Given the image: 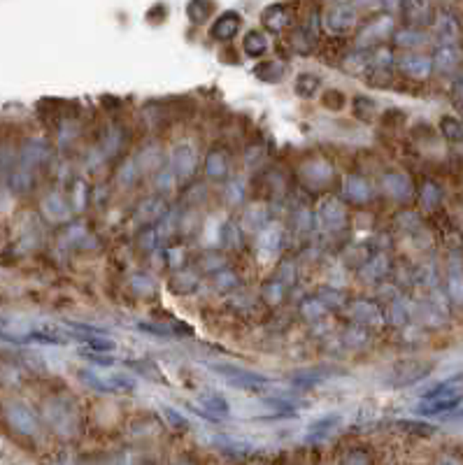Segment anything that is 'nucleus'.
Instances as JSON below:
<instances>
[{"mask_svg": "<svg viewBox=\"0 0 463 465\" xmlns=\"http://www.w3.org/2000/svg\"><path fill=\"white\" fill-rule=\"evenodd\" d=\"M214 372H219L221 377H226L228 384H233L237 389H247L251 391L256 387V384H268L270 380L266 375H259V372H251V370H244V368H237V365H224V363H217L212 365Z\"/></svg>", "mask_w": 463, "mask_h": 465, "instance_id": "f257e3e1", "label": "nucleus"}, {"mask_svg": "<svg viewBox=\"0 0 463 465\" xmlns=\"http://www.w3.org/2000/svg\"><path fill=\"white\" fill-rule=\"evenodd\" d=\"M5 414H8L10 426L15 428L19 435H26V437L37 435V430H40L37 416L33 414L31 407H26L24 403H10Z\"/></svg>", "mask_w": 463, "mask_h": 465, "instance_id": "f03ea898", "label": "nucleus"}, {"mask_svg": "<svg viewBox=\"0 0 463 465\" xmlns=\"http://www.w3.org/2000/svg\"><path fill=\"white\" fill-rule=\"evenodd\" d=\"M240 26H242V17L237 15V12H224L212 24L210 35H212V40H219V42H228V40H233L237 35Z\"/></svg>", "mask_w": 463, "mask_h": 465, "instance_id": "7ed1b4c3", "label": "nucleus"}, {"mask_svg": "<svg viewBox=\"0 0 463 465\" xmlns=\"http://www.w3.org/2000/svg\"><path fill=\"white\" fill-rule=\"evenodd\" d=\"M354 26V12L347 5H333L326 15V28L335 35H342Z\"/></svg>", "mask_w": 463, "mask_h": 465, "instance_id": "20e7f679", "label": "nucleus"}, {"mask_svg": "<svg viewBox=\"0 0 463 465\" xmlns=\"http://www.w3.org/2000/svg\"><path fill=\"white\" fill-rule=\"evenodd\" d=\"M461 400H463L461 394H449V396H442V398H433V400H424L419 407H416V412H419V414H426V416L442 414V412L459 407Z\"/></svg>", "mask_w": 463, "mask_h": 465, "instance_id": "39448f33", "label": "nucleus"}, {"mask_svg": "<svg viewBox=\"0 0 463 465\" xmlns=\"http://www.w3.org/2000/svg\"><path fill=\"white\" fill-rule=\"evenodd\" d=\"M254 77L261 79L266 84H280L284 77H287V65L280 61H263L259 65H254Z\"/></svg>", "mask_w": 463, "mask_h": 465, "instance_id": "423d86ee", "label": "nucleus"}, {"mask_svg": "<svg viewBox=\"0 0 463 465\" xmlns=\"http://www.w3.org/2000/svg\"><path fill=\"white\" fill-rule=\"evenodd\" d=\"M198 405L208 412V414H212L214 418H226L230 414V405L224 396L219 394H201L198 396Z\"/></svg>", "mask_w": 463, "mask_h": 465, "instance_id": "0eeeda50", "label": "nucleus"}, {"mask_svg": "<svg viewBox=\"0 0 463 465\" xmlns=\"http://www.w3.org/2000/svg\"><path fill=\"white\" fill-rule=\"evenodd\" d=\"M261 19H263V26L273 33H280L291 24L287 5H270V8H266V12H263Z\"/></svg>", "mask_w": 463, "mask_h": 465, "instance_id": "6e6552de", "label": "nucleus"}, {"mask_svg": "<svg viewBox=\"0 0 463 465\" xmlns=\"http://www.w3.org/2000/svg\"><path fill=\"white\" fill-rule=\"evenodd\" d=\"M242 51L249 58H261L268 54V37L261 31H249L242 37Z\"/></svg>", "mask_w": 463, "mask_h": 465, "instance_id": "1a4fd4ad", "label": "nucleus"}, {"mask_svg": "<svg viewBox=\"0 0 463 465\" xmlns=\"http://www.w3.org/2000/svg\"><path fill=\"white\" fill-rule=\"evenodd\" d=\"M385 191L396 201H407L410 194H412V184L405 175H387L385 177Z\"/></svg>", "mask_w": 463, "mask_h": 465, "instance_id": "9d476101", "label": "nucleus"}, {"mask_svg": "<svg viewBox=\"0 0 463 465\" xmlns=\"http://www.w3.org/2000/svg\"><path fill=\"white\" fill-rule=\"evenodd\" d=\"M401 70L412 77H426L431 72V61L421 54H405L401 58Z\"/></svg>", "mask_w": 463, "mask_h": 465, "instance_id": "9b49d317", "label": "nucleus"}, {"mask_svg": "<svg viewBox=\"0 0 463 465\" xmlns=\"http://www.w3.org/2000/svg\"><path fill=\"white\" fill-rule=\"evenodd\" d=\"M294 89L298 98H312L314 93L321 89V77H317L314 72H301V75L296 77Z\"/></svg>", "mask_w": 463, "mask_h": 465, "instance_id": "f8f14e48", "label": "nucleus"}, {"mask_svg": "<svg viewBox=\"0 0 463 465\" xmlns=\"http://www.w3.org/2000/svg\"><path fill=\"white\" fill-rule=\"evenodd\" d=\"M345 196L352 203H366L370 198V186L366 179L349 177V179H345Z\"/></svg>", "mask_w": 463, "mask_h": 465, "instance_id": "ddd939ff", "label": "nucleus"}, {"mask_svg": "<svg viewBox=\"0 0 463 465\" xmlns=\"http://www.w3.org/2000/svg\"><path fill=\"white\" fill-rule=\"evenodd\" d=\"M205 165H208V175L212 179H224L228 172V163H226V156L221 154V151H210L208 161H205Z\"/></svg>", "mask_w": 463, "mask_h": 465, "instance_id": "4468645a", "label": "nucleus"}, {"mask_svg": "<svg viewBox=\"0 0 463 465\" xmlns=\"http://www.w3.org/2000/svg\"><path fill=\"white\" fill-rule=\"evenodd\" d=\"M105 382H108V387L112 389V394H117V391H133L137 387L135 377L126 375V372H110V375L105 377Z\"/></svg>", "mask_w": 463, "mask_h": 465, "instance_id": "2eb2a0df", "label": "nucleus"}, {"mask_svg": "<svg viewBox=\"0 0 463 465\" xmlns=\"http://www.w3.org/2000/svg\"><path fill=\"white\" fill-rule=\"evenodd\" d=\"M214 12V5L212 3H205V0H194V3L187 5V15L194 24H203L205 19Z\"/></svg>", "mask_w": 463, "mask_h": 465, "instance_id": "dca6fc26", "label": "nucleus"}, {"mask_svg": "<svg viewBox=\"0 0 463 465\" xmlns=\"http://www.w3.org/2000/svg\"><path fill=\"white\" fill-rule=\"evenodd\" d=\"M79 380H82L89 389H94V391H101V394H112V389L108 387L105 377H101L94 370H79Z\"/></svg>", "mask_w": 463, "mask_h": 465, "instance_id": "f3484780", "label": "nucleus"}, {"mask_svg": "<svg viewBox=\"0 0 463 465\" xmlns=\"http://www.w3.org/2000/svg\"><path fill=\"white\" fill-rule=\"evenodd\" d=\"M338 423H340V414L323 416V418H319V421H314L312 426H310V435H312V437H323V435H328L335 426H338Z\"/></svg>", "mask_w": 463, "mask_h": 465, "instance_id": "a211bd4d", "label": "nucleus"}, {"mask_svg": "<svg viewBox=\"0 0 463 465\" xmlns=\"http://www.w3.org/2000/svg\"><path fill=\"white\" fill-rule=\"evenodd\" d=\"M70 337H77V340L87 342L91 349H98V351H103V354H108V351H115V349H117L115 340H110V337H105V335L84 337V335H75V333H70Z\"/></svg>", "mask_w": 463, "mask_h": 465, "instance_id": "6ab92c4d", "label": "nucleus"}, {"mask_svg": "<svg viewBox=\"0 0 463 465\" xmlns=\"http://www.w3.org/2000/svg\"><path fill=\"white\" fill-rule=\"evenodd\" d=\"M442 135H445L449 142H463V126L456 121L454 117H445L440 121Z\"/></svg>", "mask_w": 463, "mask_h": 465, "instance_id": "aec40b11", "label": "nucleus"}, {"mask_svg": "<svg viewBox=\"0 0 463 465\" xmlns=\"http://www.w3.org/2000/svg\"><path fill=\"white\" fill-rule=\"evenodd\" d=\"M161 412L165 414V418H168V423L173 426L175 430H187L189 428V418L180 414L177 409H173L170 405H161Z\"/></svg>", "mask_w": 463, "mask_h": 465, "instance_id": "412c9836", "label": "nucleus"}, {"mask_svg": "<svg viewBox=\"0 0 463 465\" xmlns=\"http://www.w3.org/2000/svg\"><path fill=\"white\" fill-rule=\"evenodd\" d=\"M435 63H438L440 70H452L454 65H459V54L454 49H442L438 58H435Z\"/></svg>", "mask_w": 463, "mask_h": 465, "instance_id": "4be33fe9", "label": "nucleus"}, {"mask_svg": "<svg viewBox=\"0 0 463 465\" xmlns=\"http://www.w3.org/2000/svg\"><path fill=\"white\" fill-rule=\"evenodd\" d=\"M323 105H326L328 110L338 112V110L345 108V96H342L338 89H328L326 96H323Z\"/></svg>", "mask_w": 463, "mask_h": 465, "instance_id": "5701e85b", "label": "nucleus"}, {"mask_svg": "<svg viewBox=\"0 0 463 465\" xmlns=\"http://www.w3.org/2000/svg\"><path fill=\"white\" fill-rule=\"evenodd\" d=\"M345 465H370V458L366 456V451H349L345 456Z\"/></svg>", "mask_w": 463, "mask_h": 465, "instance_id": "b1692460", "label": "nucleus"}, {"mask_svg": "<svg viewBox=\"0 0 463 465\" xmlns=\"http://www.w3.org/2000/svg\"><path fill=\"white\" fill-rule=\"evenodd\" d=\"M79 356H84L87 361H91V363H98V365H115V358H110V356H105V354H91V351H79Z\"/></svg>", "mask_w": 463, "mask_h": 465, "instance_id": "393cba45", "label": "nucleus"}, {"mask_svg": "<svg viewBox=\"0 0 463 465\" xmlns=\"http://www.w3.org/2000/svg\"><path fill=\"white\" fill-rule=\"evenodd\" d=\"M438 198H440V194L435 191V186L433 184H426V189H424V201H426V205H433L438 203Z\"/></svg>", "mask_w": 463, "mask_h": 465, "instance_id": "a878e982", "label": "nucleus"}, {"mask_svg": "<svg viewBox=\"0 0 463 465\" xmlns=\"http://www.w3.org/2000/svg\"><path fill=\"white\" fill-rule=\"evenodd\" d=\"M459 96H461V105H463V84L459 86Z\"/></svg>", "mask_w": 463, "mask_h": 465, "instance_id": "bb28decb", "label": "nucleus"}, {"mask_svg": "<svg viewBox=\"0 0 463 465\" xmlns=\"http://www.w3.org/2000/svg\"><path fill=\"white\" fill-rule=\"evenodd\" d=\"M180 465H187V463H180Z\"/></svg>", "mask_w": 463, "mask_h": 465, "instance_id": "cd10ccee", "label": "nucleus"}]
</instances>
